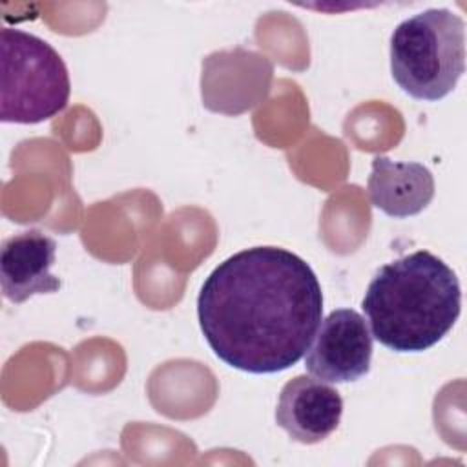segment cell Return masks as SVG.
Returning <instances> with one entry per match:
<instances>
[{
	"instance_id": "3957f363",
	"label": "cell",
	"mask_w": 467,
	"mask_h": 467,
	"mask_svg": "<svg viewBox=\"0 0 467 467\" xmlns=\"http://www.w3.org/2000/svg\"><path fill=\"white\" fill-rule=\"evenodd\" d=\"M465 71V22L445 7L425 9L390 35V73L412 99L447 97Z\"/></svg>"
},
{
	"instance_id": "5b68a950",
	"label": "cell",
	"mask_w": 467,
	"mask_h": 467,
	"mask_svg": "<svg viewBox=\"0 0 467 467\" xmlns=\"http://www.w3.org/2000/svg\"><path fill=\"white\" fill-rule=\"evenodd\" d=\"M372 334L365 317L352 308L332 310L321 319L306 350V370L328 383H348L370 370Z\"/></svg>"
},
{
	"instance_id": "ba28073f",
	"label": "cell",
	"mask_w": 467,
	"mask_h": 467,
	"mask_svg": "<svg viewBox=\"0 0 467 467\" xmlns=\"http://www.w3.org/2000/svg\"><path fill=\"white\" fill-rule=\"evenodd\" d=\"M434 177L420 162H398L383 155L372 159L367 190L372 206L403 219L423 212L434 197Z\"/></svg>"
},
{
	"instance_id": "52a82bcc",
	"label": "cell",
	"mask_w": 467,
	"mask_h": 467,
	"mask_svg": "<svg viewBox=\"0 0 467 467\" xmlns=\"http://www.w3.org/2000/svg\"><path fill=\"white\" fill-rule=\"evenodd\" d=\"M57 243L40 230H26L7 237L0 248V283L4 297L18 305L35 294H51L60 279L51 274Z\"/></svg>"
},
{
	"instance_id": "7a4b0ae2",
	"label": "cell",
	"mask_w": 467,
	"mask_h": 467,
	"mask_svg": "<svg viewBox=\"0 0 467 467\" xmlns=\"http://www.w3.org/2000/svg\"><path fill=\"white\" fill-rule=\"evenodd\" d=\"M361 308L372 337L383 347L423 352L441 341L460 317V281L438 255L416 250L374 274Z\"/></svg>"
},
{
	"instance_id": "277c9868",
	"label": "cell",
	"mask_w": 467,
	"mask_h": 467,
	"mask_svg": "<svg viewBox=\"0 0 467 467\" xmlns=\"http://www.w3.org/2000/svg\"><path fill=\"white\" fill-rule=\"evenodd\" d=\"M0 64L2 122L38 124L67 106L71 84L66 62L44 38L2 27Z\"/></svg>"
},
{
	"instance_id": "8992f818",
	"label": "cell",
	"mask_w": 467,
	"mask_h": 467,
	"mask_svg": "<svg viewBox=\"0 0 467 467\" xmlns=\"http://www.w3.org/2000/svg\"><path fill=\"white\" fill-rule=\"evenodd\" d=\"M341 394L308 376H296L279 394L275 421L286 434L305 445L327 440L341 421Z\"/></svg>"
},
{
	"instance_id": "6da1fadb",
	"label": "cell",
	"mask_w": 467,
	"mask_h": 467,
	"mask_svg": "<svg viewBox=\"0 0 467 467\" xmlns=\"http://www.w3.org/2000/svg\"><path fill=\"white\" fill-rule=\"evenodd\" d=\"M323 316L321 285L310 265L279 246L241 250L204 279L197 317L213 354L250 374L294 367Z\"/></svg>"
}]
</instances>
